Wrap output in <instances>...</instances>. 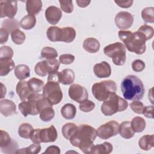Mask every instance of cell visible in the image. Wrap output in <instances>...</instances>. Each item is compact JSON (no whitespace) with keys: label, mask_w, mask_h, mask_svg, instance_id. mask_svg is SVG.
<instances>
[{"label":"cell","mask_w":154,"mask_h":154,"mask_svg":"<svg viewBox=\"0 0 154 154\" xmlns=\"http://www.w3.org/2000/svg\"><path fill=\"white\" fill-rule=\"evenodd\" d=\"M97 136L96 130L88 125H80L69 139L71 144L78 147L84 153H90Z\"/></svg>","instance_id":"1"},{"label":"cell","mask_w":154,"mask_h":154,"mask_svg":"<svg viewBox=\"0 0 154 154\" xmlns=\"http://www.w3.org/2000/svg\"><path fill=\"white\" fill-rule=\"evenodd\" d=\"M121 90L125 99L129 100H141L145 93L142 81L137 76H126L121 82Z\"/></svg>","instance_id":"2"},{"label":"cell","mask_w":154,"mask_h":154,"mask_svg":"<svg viewBox=\"0 0 154 154\" xmlns=\"http://www.w3.org/2000/svg\"><path fill=\"white\" fill-rule=\"evenodd\" d=\"M119 37L127 49L136 54L141 55L144 53L146 49L144 36L138 31L132 32L130 31H119Z\"/></svg>","instance_id":"3"},{"label":"cell","mask_w":154,"mask_h":154,"mask_svg":"<svg viewBox=\"0 0 154 154\" xmlns=\"http://www.w3.org/2000/svg\"><path fill=\"white\" fill-rule=\"evenodd\" d=\"M128 106V103L125 99L118 96L116 93H112L103 102L100 109L105 116H111L117 112L125 111Z\"/></svg>","instance_id":"4"},{"label":"cell","mask_w":154,"mask_h":154,"mask_svg":"<svg viewBox=\"0 0 154 154\" xmlns=\"http://www.w3.org/2000/svg\"><path fill=\"white\" fill-rule=\"evenodd\" d=\"M48 38L53 42H63L70 43L76 37L75 29L70 26L60 28L58 26H50L46 31Z\"/></svg>","instance_id":"5"},{"label":"cell","mask_w":154,"mask_h":154,"mask_svg":"<svg viewBox=\"0 0 154 154\" xmlns=\"http://www.w3.org/2000/svg\"><path fill=\"white\" fill-rule=\"evenodd\" d=\"M117 84L112 80L102 81L94 83L91 88L93 96L100 102L105 101L112 93H116Z\"/></svg>","instance_id":"6"},{"label":"cell","mask_w":154,"mask_h":154,"mask_svg":"<svg viewBox=\"0 0 154 154\" xmlns=\"http://www.w3.org/2000/svg\"><path fill=\"white\" fill-rule=\"evenodd\" d=\"M104 54L112 58L113 63L116 66H122L126 61V47L120 43L116 42L105 46Z\"/></svg>","instance_id":"7"},{"label":"cell","mask_w":154,"mask_h":154,"mask_svg":"<svg viewBox=\"0 0 154 154\" xmlns=\"http://www.w3.org/2000/svg\"><path fill=\"white\" fill-rule=\"evenodd\" d=\"M43 96L52 105L59 103L63 96L60 82L48 81L43 89Z\"/></svg>","instance_id":"8"},{"label":"cell","mask_w":154,"mask_h":154,"mask_svg":"<svg viewBox=\"0 0 154 154\" xmlns=\"http://www.w3.org/2000/svg\"><path fill=\"white\" fill-rule=\"evenodd\" d=\"M58 137L57 130L54 125L48 128L35 129L32 132L30 139L33 143L54 142Z\"/></svg>","instance_id":"9"},{"label":"cell","mask_w":154,"mask_h":154,"mask_svg":"<svg viewBox=\"0 0 154 154\" xmlns=\"http://www.w3.org/2000/svg\"><path fill=\"white\" fill-rule=\"evenodd\" d=\"M60 63L56 58L44 60L35 64V73L38 76H45L48 74L56 72L59 69Z\"/></svg>","instance_id":"10"},{"label":"cell","mask_w":154,"mask_h":154,"mask_svg":"<svg viewBox=\"0 0 154 154\" xmlns=\"http://www.w3.org/2000/svg\"><path fill=\"white\" fill-rule=\"evenodd\" d=\"M119 123L115 120H111L99 126L97 131V136L102 140L108 139L119 134Z\"/></svg>","instance_id":"11"},{"label":"cell","mask_w":154,"mask_h":154,"mask_svg":"<svg viewBox=\"0 0 154 154\" xmlns=\"http://www.w3.org/2000/svg\"><path fill=\"white\" fill-rule=\"evenodd\" d=\"M0 148L4 153H16L17 148V142L11 139L9 134L4 130H1L0 135Z\"/></svg>","instance_id":"12"},{"label":"cell","mask_w":154,"mask_h":154,"mask_svg":"<svg viewBox=\"0 0 154 154\" xmlns=\"http://www.w3.org/2000/svg\"><path fill=\"white\" fill-rule=\"evenodd\" d=\"M68 93L71 99L79 103L88 99V97L87 89L84 87L77 84H73L70 86Z\"/></svg>","instance_id":"13"},{"label":"cell","mask_w":154,"mask_h":154,"mask_svg":"<svg viewBox=\"0 0 154 154\" xmlns=\"http://www.w3.org/2000/svg\"><path fill=\"white\" fill-rule=\"evenodd\" d=\"M17 11V2L15 1H0V17L13 19Z\"/></svg>","instance_id":"14"},{"label":"cell","mask_w":154,"mask_h":154,"mask_svg":"<svg viewBox=\"0 0 154 154\" xmlns=\"http://www.w3.org/2000/svg\"><path fill=\"white\" fill-rule=\"evenodd\" d=\"M134 16L127 11H120L115 17V23L120 29L129 28L133 24Z\"/></svg>","instance_id":"15"},{"label":"cell","mask_w":154,"mask_h":154,"mask_svg":"<svg viewBox=\"0 0 154 154\" xmlns=\"http://www.w3.org/2000/svg\"><path fill=\"white\" fill-rule=\"evenodd\" d=\"M62 17L61 10L57 7L51 5L48 7L45 11L46 20L52 25H56Z\"/></svg>","instance_id":"16"},{"label":"cell","mask_w":154,"mask_h":154,"mask_svg":"<svg viewBox=\"0 0 154 154\" xmlns=\"http://www.w3.org/2000/svg\"><path fill=\"white\" fill-rule=\"evenodd\" d=\"M93 72L97 78H105L111 75V68L108 63L106 61H102L94 66Z\"/></svg>","instance_id":"17"},{"label":"cell","mask_w":154,"mask_h":154,"mask_svg":"<svg viewBox=\"0 0 154 154\" xmlns=\"http://www.w3.org/2000/svg\"><path fill=\"white\" fill-rule=\"evenodd\" d=\"M16 91L22 101H26L31 94L34 93L31 91L28 86V81H19L16 85Z\"/></svg>","instance_id":"18"},{"label":"cell","mask_w":154,"mask_h":154,"mask_svg":"<svg viewBox=\"0 0 154 154\" xmlns=\"http://www.w3.org/2000/svg\"><path fill=\"white\" fill-rule=\"evenodd\" d=\"M16 106L12 100L4 99L0 100V112L4 117H8L16 112Z\"/></svg>","instance_id":"19"},{"label":"cell","mask_w":154,"mask_h":154,"mask_svg":"<svg viewBox=\"0 0 154 154\" xmlns=\"http://www.w3.org/2000/svg\"><path fill=\"white\" fill-rule=\"evenodd\" d=\"M99 42L93 37H89L84 40L82 44L84 49L91 54H94L99 51L100 49Z\"/></svg>","instance_id":"20"},{"label":"cell","mask_w":154,"mask_h":154,"mask_svg":"<svg viewBox=\"0 0 154 154\" xmlns=\"http://www.w3.org/2000/svg\"><path fill=\"white\" fill-rule=\"evenodd\" d=\"M15 67L11 58H0V76H6Z\"/></svg>","instance_id":"21"},{"label":"cell","mask_w":154,"mask_h":154,"mask_svg":"<svg viewBox=\"0 0 154 154\" xmlns=\"http://www.w3.org/2000/svg\"><path fill=\"white\" fill-rule=\"evenodd\" d=\"M42 2L40 0H28L26 2V10L28 14L35 15L42 10Z\"/></svg>","instance_id":"22"},{"label":"cell","mask_w":154,"mask_h":154,"mask_svg":"<svg viewBox=\"0 0 154 154\" xmlns=\"http://www.w3.org/2000/svg\"><path fill=\"white\" fill-rule=\"evenodd\" d=\"M119 133L120 136L125 139H130L134 135V131L132 130L131 122L129 121L123 122L119 125Z\"/></svg>","instance_id":"23"},{"label":"cell","mask_w":154,"mask_h":154,"mask_svg":"<svg viewBox=\"0 0 154 154\" xmlns=\"http://www.w3.org/2000/svg\"><path fill=\"white\" fill-rule=\"evenodd\" d=\"M112 145L108 142H104L102 144L93 145L91 149L90 153L94 154H108L112 152Z\"/></svg>","instance_id":"24"},{"label":"cell","mask_w":154,"mask_h":154,"mask_svg":"<svg viewBox=\"0 0 154 154\" xmlns=\"http://www.w3.org/2000/svg\"><path fill=\"white\" fill-rule=\"evenodd\" d=\"M60 83L63 85H69L74 82L75 75L70 69H65L60 72Z\"/></svg>","instance_id":"25"},{"label":"cell","mask_w":154,"mask_h":154,"mask_svg":"<svg viewBox=\"0 0 154 154\" xmlns=\"http://www.w3.org/2000/svg\"><path fill=\"white\" fill-rule=\"evenodd\" d=\"M138 145L141 149L147 151L154 146V135H146L143 136L138 141Z\"/></svg>","instance_id":"26"},{"label":"cell","mask_w":154,"mask_h":154,"mask_svg":"<svg viewBox=\"0 0 154 154\" xmlns=\"http://www.w3.org/2000/svg\"><path fill=\"white\" fill-rule=\"evenodd\" d=\"M14 75L19 80H24L30 76V69L26 64H18L15 67Z\"/></svg>","instance_id":"27"},{"label":"cell","mask_w":154,"mask_h":154,"mask_svg":"<svg viewBox=\"0 0 154 154\" xmlns=\"http://www.w3.org/2000/svg\"><path fill=\"white\" fill-rule=\"evenodd\" d=\"M76 113V108L73 104L66 103L61 109L62 116L67 120L74 119Z\"/></svg>","instance_id":"28"},{"label":"cell","mask_w":154,"mask_h":154,"mask_svg":"<svg viewBox=\"0 0 154 154\" xmlns=\"http://www.w3.org/2000/svg\"><path fill=\"white\" fill-rule=\"evenodd\" d=\"M131 125L134 132H141L146 128V121L141 117H135L131 122Z\"/></svg>","instance_id":"29"},{"label":"cell","mask_w":154,"mask_h":154,"mask_svg":"<svg viewBox=\"0 0 154 154\" xmlns=\"http://www.w3.org/2000/svg\"><path fill=\"white\" fill-rule=\"evenodd\" d=\"M36 23V18L35 16L28 14L24 16L20 21V26L25 30L31 29L34 27Z\"/></svg>","instance_id":"30"},{"label":"cell","mask_w":154,"mask_h":154,"mask_svg":"<svg viewBox=\"0 0 154 154\" xmlns=\"http://www.w3.org/2000/svg\"><path fill=\"white\" fill-rule=\"evenodd\" d=\"M28 86L32 93H37L41 91L44 87V82L36 78H32L28 81Z\"/></svg>","instance_id":"31"},{"label":"cell","mask_w":154,"mask_h":154,"mask_svg":"<svg viewBox=\"0 0 154 154\" xmlns=\"http://www.w3.org/2000/svg\"><path fill=\"white\" fill-rule=\"evenodd\" d=\"M78 129V126L73 123H67L64 125L62 127L61 132L63 137L69 140L75 134Z\"/></svg>","instance_id":"32"},{"label":"cell","mask_w":154,"mask_h":154,"mask_svg":"<svg viewBox=\"0 0 154 154\" xmlns=\"http://www.w3.org/2000/svg\"><path fill=\"white\" fill-rule=\"evenodd\" d=\"M34 129L32 125L28 123H22L18 129L19 135L23 138H30L31 134L33 131Z\"/></svg>","instance_id":"33"},{"label":"cell","mask_w":154,"mask_h":154,"mask_svg":"<svg viewBox=\"0 0 154 154\" xmlns=\"http://www.w3.org/2000/svg\"><path fill=\"white\" fill-rule=\"evenodd\" d=\"M40 118L43 122H49L54 119L55 116V111L52 108V105L45 107L40 112Z\"/></svg>","instance_id":"34"},{"label":"cell","mask_w":154,"mask_h":154,"mask_svg":"<svg viewBox=\"0 0 154 154\" xmlns=\"http://www.w3.org/2000/svg\"><path fill=\"white\" fill-rule=\"evenodd\" d=\"M19 109L24 117H26L28 115L35 116L33 107L31 103L28 101H22L19 104Z\"/></svg>","instance_id":"35"},{"label":"cell","mask_w":154,"mask_h":154,"mask_svg":"<svg viewBox=\"0 0 154 154\" xmlns=\"http://www.w3.org/2000/svg\"><path fill=\"white\" fill-rule=\"evenodd\" d=\"M19 25L20 24L16 19H7L2 22L1 28L11 33L13 31L19 29Z\"/></svg>","instance_id":"36"},{"label":"cell","mask_w":154,"mask_h":154,"mask_svg":"<svg viewBox=\"0 0 154 154\" xmlns=\"http://www.w3.org/2000/svg\"><path fill=\"white\" fill-rule=\"evenodd\" d=\"M11 37L13 43L16 45H19L23 43L25 40L26 36L23 31L19 29H17L11 33Z\"/></svg>","instance_id":"37"},{"label":"cell","mask_w":154,"mask_h":154,"mask_svg":"<svg viewBox=\"0 0 154 154\" xmlns=\"http://www.w3.org/2000/svg\"><path fill=\"white\" fill-rule=\"evenodd\" d=\"M40 150H41V146L40 145V144L33 143L32 144L30 145L27 147H25V148H22L17 150L16 153L36 154L39 153Z\"/></svg>","instance_id":"38"},{"label":"cell","mask_w":154,"mask_h":154,"mask_svg":"<svg viewBox=\"0 0 154 154\" xmlns=\"http://www.w3.org/2000/svg\"><path fill=\"white\" fill-rule=\"evenodd\" d=\"M141 17L146 23L154 22V8L153 7L144 8L141 11Z\"/></svg>","instance_id":"39"},{"label":"cell","mask_w":154,"mask_h":154,"mask_svg":"<svg viewBox=\"0 0 154 154\" xmlns=\"http://www.w3.org/2000/svg\"><path fill=\"white\" fill-rule=\"evenodd\" d=\"M41 57L45 59H53L58 57V53L54 48L46 46L41 51Z\"/></svg>","instance_id":"40"},{"label":"cell","mask_w":154,"mask_h":154,"mask_svg":"<svg viewBox=\"0 0 154 154\" xmlns=\"http://www.w3.org/2000/svg\"><path fill=\"white\" fill-rule=\"evenodd\" d=\"M138 31L141 33L144 36L146 41L151 39L153 37L154 34L153 27L146 24L141 26L138 28Z\"/></svg>","instance_id":"41"},{"label":"cell","mask_w":154,"mask_h":154,"mask_svg":"<svg viewBox=\"0 0 154 154\" xmlns=\"http://www.w3.org/2000/svg\"><path fill=\"white\" fill-rule=\"evenodd\" d=\"M95 107V103L88 99H86L80 103L79 108L80 110L85 112L91 111Z\"/></svg>","instance_id":"42"},{"label":"cell","mask_w":154,"mask_h":154,"mask_svg":"<svg viewBox=\"0 0 154 154\" xmlns=\"http://www.w3.org/2000/svg\"><path fill=\"white\" fill-rule=\"evenodd\" d=\"M13 56V50L8 46H4L0 48V58H11Z\"/></svg>","instance_id":"43"},{"label":"cell","mask_w":154,"mask_h":154,"mask_svg":"<svg viewBox=\"0 0 154 154\" xmlns=\"http://www.w3.org/2000/svg\"><path fill=\"white\" fill-rule=\"evenodd\" d=\"M61 10L66 13H71L73 11V5L72 1H60Z\"/></svg>","instance_id":"44"},{"label":"cell","mask_w":154,"mask_h":154,"mask_svg":"<svg viewBox=\"0 0 154 154\" xmlns=\"http://www.w3.org/2000/svg\"><path fill=\"white\" fill-rule=\"evenodd\" d=\"M144 104L140 101H134L130 103V108L131 109L137 114H143V109L144 108Z\"/></svg>","instance_id":"45"},{"label":"cell","mask_w":154,"mask_h":154,"mask_svg":"<svg viewBox=\"0 0 154 154\" xmlns=\"http://www.w3.org/2000/svg\"><path fill=\"white\" fill-rule=\"evenodd\" d=\"M75 56L70 54H62L59 57L60 63L63 64H70L75 60Z\"/></svg>","instance_id":"46"},{"label":"cell","mask_w":154,"mask_h":154,"mask_svg":"<svg viewBox=\"0 0 154 154\" xmlns=\"http://www.w3.org/2000/svg\"><path fill=\"white\" fill-rule=\"evenodd\" d=\"M132 69L135 72H142L145 68V64L141 60H135L132 63Z\"/></svg>","instance_id":"47"},{"label":"cell","mask_w":154,"mask_h":154,"mask_svg":"<svg viewBox=\"0 0 154 154\" xmlns=\"http://www.w3.org/2000/svg\"><path fill=\"white\" fill-rule=\"evenodd\" d=\"M9 32L5 29L1 28L0 29V44L2 45L6 43L8 38Z\"/></svg>","instance_id":"48"},{"label":"cell","mask_w":154,"mask_h":154,"mask_svg":"<svg viewBox=\"0 0 154 154\" xmlns=\"http://www.w3.org/2000/svg\"><path fill=\"white\" fill-rule=\"evenodd\" d=\"M153 105L144 106V108L143 111V114L145 117L147 118L153 119Z\"/></svg>","instance_id":"49"},{"label":"cell","mask_w":154,"mask_h":154,"mask_svg":"<svg viewBox=\"0 0 154 154\" xmlns=\"http://www.w3.org/2000/svg\"><path fill=\"white\" fill-rule=\"evenodd\" d=\"M114 2L117 4L118 6L122 8H129L132 6L133 4V1H114Z\"/></svg>","instance_id":"50"},{"label":"cell","mask_w":154,"mask_h":154,"mask_svg":"<svg viewBox=\"0 0 154 154\" xmlns=\"http://www.w3.org/2000/svg\"><path fill=\"white\" fill-rule=\"evenodd\" d=\"M44 153H51V154H60V149L58 146H51L46 149Z\"/></svg>","instance_id":"51"},{"label":"cell","mask_w":154,"mask_h":154,"mask_svg":"<svg viewBox=\"0 0 154 154\" xmlns=\"http://www.w3.org/2000/svg\"><path fill=\"white\" fill-rule=\"evenodd\" d=\"M76 4H78V5L80 7H85L87 6H88L89 5V4L90 3V1H79V0H77L76 1Z\"/></svg>","instance_id":"52"},{"label":"cell","mask_w":154,"mask_h":154,"mask_svg":"<svg viewBox=\"0 0 154 154\" xmlns=\"http://www.w3.org/2000/svg\"><path fill=\"white\" fill-rule=\"evenodd\" d=\"M1 90H2L1 98L2 99V98L5 96V94H6V91H7V90H6L5 86H4V84H3L2 82H1Z\"/></svg>","instance_id":"53"}]
</instances>
